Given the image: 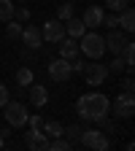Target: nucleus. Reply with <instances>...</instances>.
Here are the masks:
<instances>
[{
  "instance_id": "obj_33",
  "label": "nucleus",
  "mask_w": 135,
  "mask_h": 151,
  "mask_svg": "<svg viewBox=\"0 0 135 151\" xmlns=\"http://www.w3.org/2000/svg\"><path fill=\"white\" fill-rule=\"evenodd\" d=\"M19 3H25V0H19Z\"/></svg>"
},
{
  "instance_id": "obj_5",
  "label": "nucleus",
  "mask_w": 135,
  "mask_h": 151,
  "mask_svg": "<svg viewBox=\"0 0 135 151\" xmlns=\"http://www.w3.org/2000/svg\"><path fill=\"white\" fill-rule=\"evenodd\" d=\"M79 143H81L84 148H95V151H105V148L111 146V140L105 138V132H100V129H84Z\"/></svg>"
},
{
  "instance_id": "obj_8",
  "label": "nucleus",
  "mask_w": 135,
  "mask_h": 151,
  "mask_svg": "<svg viewBox=\"0 0 135 151\" xmlns=\"http://www.w3.org/2000/svg\"><path fill=\"white\" fill-rule=\"evenodd\" d=\"M73 76V68H70V60H54L51 65H49V78H54V81H68Z\"/></svg>"
},
{
  "instance_id": "obj_24",
  "label": "nucleus",
  "mask_w": 135,
  "mask_h": 151,
  "mask_svg": "<svg viewBox=\"0 0 135 151\" xmlns=\"http://www.w3.org/2000/svg\"><path fill=\"white\" fill-rule=\"evenodd\" d=\"M70 16H73V3H62L60 11H57V19H60V22H68Z\"/></svg>"
},
{
  "instance_id": "obj_32",
  "label": "nucleus",
  "mask_w": 135,
  "mask_h": 151,
  "mask_svg": "<svg viewBox=\"0 0 135 151\" xmlns=\"http://www.w3.org/2000/svg\"><path fill=\"white\" fill-rule=\"evenodd\" d=\"M3 146H6V138H0V148H3Z\"/></svg>"
},
{
  "instance_id": "obj_21",
  "label": "nucleus",
  "mask_w": 135,
  "mask_h": 151,
  "mask_svg": "<svg viewBox=\"0 0 135 151\" xmlns=\"http://www.w3.org/2000/svg\"><path fill=\"white\" fill-rule=\"evenodd\" d=\"M16 84L19 86H30L32 84V70L30 68H19L16 70Z\"/></svg>"
},
{
  "instance_id": "obj_7",
  "label": "nucleus",
  "mask_w": 135,
  "mask_h": 151,
  "mask_svg": "<svg viewBox=\"0 0 135 151\" xmlns=\"http://www.w3.org/2000/svg\"><path fill=\"white\" fill-rule=\"evenodd\" d=\"M41 35H43V41H49V43H60L62 38H65V22L51 19V22H46L41 27Z\"/></svg>"
},
{
  "instance_id": "obj_22",
  "label": "nucleus",
  "mask_w": 135,
  "mask_h": 151,
  "mask_svg": "<svg viewBox=\"0 0 135 151\" xmlns=\"http://www.w3.org/2000/svg\"><path fill=\"white\" fill-rule=\"evenodd\" d=\"M49 151H70V143L65 138H51L49 140Z\"/></svg>"
},
{
  "instance_id": "obj_28",
  "label": "nucleus",
  "mask_w": 135,
  "mask_h": 151,
  "mask_svg": "<svg viewBox=\"0 0 135 151\" xmlns=\"http://www.w3.org/2000/svg\"><path fill=\"white\" fill-rule=\"evenodd\" d=\"M103 24H105V27H111V30H116V27H119V19H116V14L103 16Z\"/></svg>"
},
{
  "instance_id": "obj_15",
  "label": "nucleus",
  "mask_w": 135,
  "mask_h": 151,
  "mask_svg": "<svg viewBox=\"0 0 135 151\" xmlns=\"http://www.w3.org/2000/svg\"><path fill=\"white\" fill-rule=\"evenodd\" d=\"M87 32V24L81 22V19H76V16H70L68 22H65V35L68 38H76V41H79V38Z\"/></svg>"
},
{
  "instance_id": "obj_9",
  "label": "nucleus",
  "mask_w": 135,
  "mask_h": 151,
  "mask_svg": "<svg viewBox=\"0 0 135 151\" xmlns=\"http://www.w3.org/2000/svg\"><path fill=\"white\" fill-rule=\"evenodd\" d=\"M25 143L30 148H35V151H49V138H46L43 129H32L30 127V132L25 135Z\"/></svg>"
},
{
  "instance_id": "obj_11",
  "label": "nucleus",
  "mask_w": 135,
  "mask_h": 151,
  "mask_svg": "<svg viewBox=\"0 0 135 151\" xmlns=\"http://www.w3.org/2000/svg\"><path fill=\"white\" fill-rule=\"evenodd\" d=\"M103 16H105V11H103L100 6H87L81 22L87 24V30H89V27H100V24H103Z\"/></svg>"
},
{
  "instance_id": "obj_6",
  "label": "nucleus",
  "mask_w": 135,
  "mask_h": 151,
  "mask_svg": "<svg viewBox=\"0 0 135 151\" xmlns=\"http://www.w3.org/2000/svg\"><path fill=\"white\" fill-rule=\"evenodd\" d=\"M84 78H87V84H92V86H100L105 78H108V65H103L100 60H95L92 65H84Z\"/></svg>"
},
{
  "instance_id": "obj_3",
  "label": "nucleus",
  "mask_w": 135,
  "mask_h": 151,
  "mask_svg": "<svg viewBox=\"0 0 135 151\" xmlns=\"http://www.w3.org/2000/svg\"><path fill=\"white\" fill-rule=\"evenodd\" d=\"M3 108H6L3 113H6V122H8V127L19 129V127H25V124H27V116H30V113H27V108H25L22 103H19V100L6 103Z\"/></svg>"
},
{
  "instance_id": "obj_20",
  "label": "nucleus",
  "mask_w": 135,
  "mask_h": 151,
  "mask_svg": "<svg viewBox=\"0 0 135 151\" xmlns=\"http://www.w3.org/2000/svg\"><path fill=\"white\" fill-rule=\"evenodd\" d=\"M11 19H14V3L0 0V22H11Z\"/></svg>"
},
{
  "instance_id": "obj_31",
  "label": "nucleus",
  "mask_w": 135,
  "mask_h": 151,
  "mask_svg": "<svg viewBox=\"0 0 135 151\" xmlns=\"http://www.w3.org/2000/svg\"><path fill=\"white\" fill-rule=\"evenodd\" d=\"M122 89H124V92H132V89H135V84H132V76H127V78L122 81Z\"/></svg>"
},
{
  "instance_id": "obj_16",
  "label": "nucleus",
  "mask_w": 135,
  "mask_h": 151,
  "mask_svg": "<svg viewBox=\"0 0 135 151\" xmlns=\"http://www.w3.org/2000/svg\"><path fill=\"white\" fill-rule=\"evenodd\" d=\"M81 132H84L81 124H70V127H62V138L70 143V148H76V146H81V143H79V140H81Z\"/></svg>"
},
{
  "instance_id": "obj_30",
  "label": "nucleus",
  "mask_w": 135,
  "mask_h": 151,
  "mask_svg": "<svg viewBox=\"0 0 135 151\" xmlns=\"http://www.w3.org/2000/svg\"><path fill=\"white\" fill-rule=\"evenodd\" d=\"M6 103H8V86H6V84H0V108H3Z\"/></svg>"
},
{
  "instance_id": "obj_2",
  "label": "nucleus",
  "mask_w": 135,
  "mask_h": 151,
  "mask_svg": "<svg viewBox=\"0 0 135 151\" xmlns=\"http://www.w3.org/2000/svg\"><path fill=\"white\" fill-rule=\"evenodd\" d=\"M79 51H84L87 57H92V60H100V57L105 54V38L97 35V32H84L79 38Z\"/></svg>"
},
{
  "instance_id": "obj_25",
  "label": "nucleus",
  "mask_w": 135,
  "mask_h": 151,
  "mask_svg": "<svg viewBox=\"0 0 135 151\" xmlns=\"http://www.w3.org/2000/svg\"><path fill=\"white\" fill-rule=\"evenodd\" d=\"M124 68H127V65H124V60H122V57L116 54V57H113V62L108 65V73H122Z\"/></svg>"
},
{
  "instance_id": "obj_26",
  "label": "nucleus",
  "mask_w": 135,
  "mask_h": 151,
  "mask_svg": "<svg viewBox=\"0 0 135 151\" xmlns=\"http://www.w3.org/2000/svg\"><path fill=\"white\" fill-rule=\"evenodd\" d=\"M105 6H108L111 11H116V14H119L124 6H130V0H105Z\"/></svg>"
},
{
  "instance_id": "obj_12",
  "label": "nucleus",
  "mask_w": 135,
  "mask_h": 151,
  "mask_svg": "<svg viewBox=\"0 0 135 151\" xmlns=\"http://www.w3.org/2000/svg\"><path fill=\"white\" fill-rule=\"evenodd\" d=\"M124 43H127V38H124L119 30H111V32L105 35V51H111L113 57L122 51V46H124Z\"/></svg>"
},
{
  "instance_id": "obj_17",
  "label": "nucleus",
  "mask_w": 135,
  "mask_h": 151,
  "mask_svg": "<svg viewBox=\"0 0 135 151\" xmlns=\"http://www.w3.org/2000/svg\"><path fill=\"white\" fill-rule=\"evenodd\" d=\"M116 19H119V27H122V30H127V32L135 30V11H132L130 6H124V8L116 14Z\"/></svg>"
},
{
  "instance_id": "obj_13",
  "label": "nucleus",
  "mask_w": 135,
  "mask_h": 151,
  "mask_svg": "<svg viewBox=\"0 0 135 151\" xmlns=\"http://www.w3.org/2000/svg\"><path fill=\"white\" fill-rule=\"evenodd\" d=\"M30 103H32L35 108H43V105L49 103V92H46V86H41V84H30Z\"/></svg>"
},
{
  "instance_id": "obj_23",
  "label": "nucleus",
  "mask_w": 135,
  "mask_h": 151,
  "mask_svg": "<svg viewBox=\"0 0 135 151\" xmlns=\"http://www.w3.org/2000/svg\"><path fill=\"white\" fill-rule=\"evenodd\" d=\"M6 38H8V41H16V38H22V24H19V22H11V24L6 27Z\"/></svg>"
},
{
  "instance_id": "obj_1",
  "label": "nucleus",
  "mask_w": 135,
  "mask_h": 151,
  "mask_svg": "<svg viewBox=\"0 0 135 151\" xmlns=\"http://www.w3.org/2000/svg\"><path fill=\"white\" fill-rule=\"evenodd\" d=\"M76 111L84 122H97L100 116H108L111 111V100L105 94H97V92H89V94H81L79 103H76Z\"/></svg>"
},
{
  "instance_id": "obj_18",
  "label": "nucleus",
  "mask_w": 135,
  "mask_h": 151,
  "mask_svg": "<svg viewBox=\"0 0 135 151\" xmlns=\"http://www.w3.org/2000/svg\"><path fill=\"white\" fill-rule=\"evenodd\" d=\"M119 57L124 60V65H127V68H132V65H135V43H132V41H127V43L122 46Z\"/></svg>"
},
{
  "instance_id": "obj_10",
  "label": "nucleus",
  "mask_w": 135,
  "mask_h": 151,
  "mask_svg": "<svg viewBox=\"0 0 135 151\" xmlns=\"http://www.w3.org/2000/svg\"><path fill=\"white\" fill-rule=\"evenodd\" d=\"M22 43H25L27 49H38V46L43 43V35H41V27H32V24L22 27Z\"/></svg>"
},
{
  "instance_id": "obj_4",
  "label": "nucleus",
  "mask_w": 135,
  "mask_h": 151,
  "mask_svg": "<svg viewBox=\"0 0 135 151\" xmlns=\"http://www.w3.org/2000/svg\"><path fill=\"white\" fill-rule=\"evenodd\" d=\"M132 113H135V94L132 92L116 94V100H113V116L116 119H130Z\"/></svg>"
},
{
  "instance_id": "obj_29",
  "label": "nucleus",
  "mask_w": 135,
  "mask_h": 151,
  "mask_svg": "<svg viewBox=\"0 0 135 151\" xmlns=\"http://www.w3.org/2000/svg\"><path fill=\"white\" fill-rule=\"evenodd\" d=\"M43 122H46V119H43V116H32V119H30V116H27V124H30V127H32V129H41V127H43Z\"/></svg>"
},
{
  "instance_id": "obj_27",
  "label": "nucleus",
  "mask_w": 135,
  "mask_h": 151,
  "mask_svg": "<svg viewBox=\"0 0 135 151\" xmlns=\"http://www.w3.org/2000/svg\"><path fill=\"white\" fill-rule=\"evenodd\" d=\"M14 19H16V22H27V19H30V11L27 8H14Z\"/></svg>"
},
{
  "instance_id": "obj_19",
  "label": "nucleus",
  "mask_w": 135,
  "mask_h": 151,
  "mask_svg": "<svg viewBox=\"0 0 135 151\" xmlns=\"http://www.w3.org/2000/svg\"><path fill=\"white\" fill-rule=\"evenodd\" d=\"M49 138H62V124L60 122H43V127H41Z\"/></svg>"
},
{
  "instance_id": "obj_14",
  "label": "nucleus",
  "mask_w": 135,
  "mask_h": 151,
  "mask_svg": "<svg viewBox=\"0 0 135 151\" xmlns=\"http://www.w3.org/2000/svg\"><path fill=\"white\" fill-rule=\"evenodd\" d=\"M60 57L62 60H76V57H79V46H76V38H62L60 43Z\"/></svg>"
}]
</instances>
